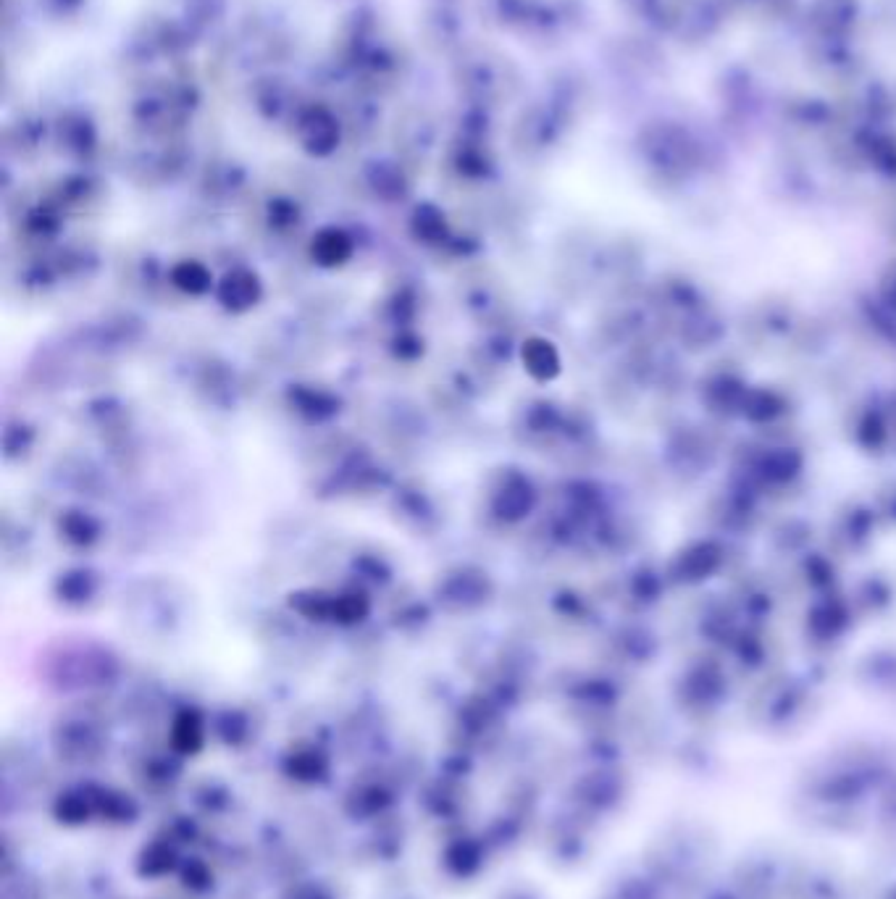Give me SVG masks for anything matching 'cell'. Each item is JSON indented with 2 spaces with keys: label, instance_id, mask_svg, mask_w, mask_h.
<instances>
[{
  "label": "cell",
  "instance_id": "6da1fadb",
  "mask_svg": "<svg viewBox=\"0 0 896 899\" xmlns=\"http://www.w3.org/2000/svg\"><path fill=\"white\" fill-rule=\"evenodd\" d=\"M218 295H221V300H224L226 308L245 310L258 300V281H255V277L248 274V271L229 274L226 280L221 281Z\"/></svg>",
  "mask_w": 896,
  "mask_h": 899
},
{
  "label": "cell",
  "instance_id": "7a4b0ae2",
  "mask_svg": "<svg viewBox=\"0 0 896 899\" xmlns=\"http://www.w3.org/2000/svg\"><path fill=\"white\" fill-rule=\"evenodd\" d=\"M524 363L528 372L534 373L536 379H550L555 376L560 369L555 347L544 340H531L524 347Z\"/></svg>",
  "mask_w": 896,
  "mask_h": 899
},
{
  "label": "cell",
  "instance_id": "3957f363",
  "mask_svg": "<svg viewBox=\"0 0 896 899\" xmlns=\"http://www.w3.org/2000/svg\"><path fill=\"white\" fill-rule=\"evenodd\" d=\"M528 508H531V490L526 484L502 490L499 502H497V513L502 518H521L528 513Z\"/></svg>",
  "mask_w": 896,
  "mask_h": 899
},
{
  "label": "cell",
  "instance_id": "277c9868",
  "mask_svg": "<svg viewBox=\"0 0 896 899\" xmlns=\"http://www.w3.org/2000/svg\"><path fill=\"white\" fill-rule=\"evenodd\" d=\"M174 281H177V287H182L187 292H195V295H197V292H206V289L211 287L208 271H203V269L195 266V263L177 269V271H174Z\"/></svg>",
  "mask_w": 896,
  "mask_h": 899
}]
</instances>
